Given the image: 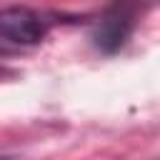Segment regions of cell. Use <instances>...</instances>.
<instances>
[{"label": "cell", "mask_w": 160, "mask_h": 160, "mask_svg": "<svg viewBox=\"0 0 160 160\" xmlns=\"http://www.w3.org/2000/svg\"><path fill=\"white\" fill-rule=\"evenodd\" d=\"M0 30L2 40L12 45H35L45 38L48 25L40 15L25 10V8H8L0 15Z\"/></svg>", "instance_id": "6da1fadb"}, {"label": "cell", "mask_w": 160, "mask_h": 160, "mask_svg": "<svg viewBox=\"0 0 160 160\" xmlns=\"http://www.w3.org/2000/svg\"><path fill=\"white\" fill-rule=\"evenodd\" d=\"M130 30H132V10L125 2H118V5H112L100 18L92 38H95V45L100 50L112 52V50H118L125 42V38L130 35Z\"/></svg>", "instance_id": "7a4b0ae2"}]
</instances>
